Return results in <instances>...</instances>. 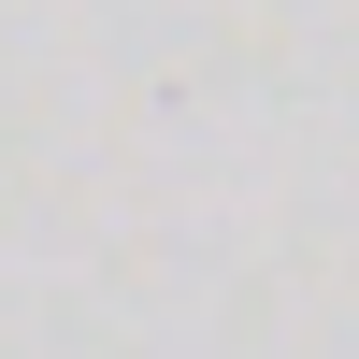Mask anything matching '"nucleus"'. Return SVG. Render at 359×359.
I'll return each mask as SVG.
<instances>
[]
</instances>
